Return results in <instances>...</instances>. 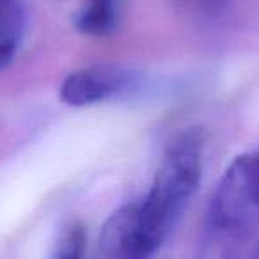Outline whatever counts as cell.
Returning a JSON list of instances; mask_svg holds the SVG:
<instances>
[{
    "label": "cell",
    "instance_id": "3",
    "mask_svg": "<svg viewBox=\"0 0 259 259\" xmlns=\"http://www.w3.org/2000/svg\"><path fill=\"white\" fill-rule=\"evenodd\" d=\"M134 85V75L117 66H94L68 75L61 85V100L71 107L107 101Z\"/></svg>",
    "mask_w": 259,
    "mask_h": 259
},
{
    "label": "cell",
    "instance_id": "8",
    "mask_svg": "<svg viewBox=\"0 0 259 259\" xmlns=\"http://www.w3.org/2000/svg\"><path fill=\"white\" fill-rule=\"evenodd\" d=\"M16 45L8 43V41H0V69L8 68L15 57Z\"/></svg>",
    "mask_w": 259,
    "mask_h": 259
},
{
    "label": "cell",
    "instance_id": "9",
    "mask_svg": "<svg viewBox=\"0 0 259 259\" xmlns=\"http://www.w3.org/2000/svg\"><path fill=\"white\" fill-rule=\"evenodd\" d=\"M93 4H100V6H107V8H114L117 9V2L119 0H91Z\"/></svg>",
    "mask_w": 259,
    "mask_h": 259
},
{
    "label": "cell",
    "instance_id": "7",
    "mask_svg": "<svg viewBox=\"0 0 259 259\" xmlns=\"http://www.w3.org/2000/svg\"><path fill=\"white\" fill-rule=\"evenodd\" d=\"M83 248H85V231L80 224L73 222L62 229L52 259H82Z\"/></svg>",
    "mask_w": 259,
    "mask_h": 259
},
{
    "label": "cell",
    "instance_id": "2",
    "mask_svg": "<svg viewBox=\"0 0 259 259\" xmlns=\"http://www.w3.org/2000/svg\"><path fill=\"white\" fill-rule=\"evenodd\" d=\"M209 220L226 234H243L259 226V151L236 156L220 178Z\"/></svg>",
    "mask_w": 259,
    "mask_h": 259
},
{
    "label": "cell",
    "instance_id": "6",
    "mask_svg": "<svg viewBox=\"0 0 259 259\" xmlns=\"http://www.w3.org/2000/svg\"><path fill=\"white\" fill-rule=\"evenodd\" d=\"M25 23V8L20 0H0V41L18 45Z\"/></svg>",
    "mask_w": 259,
    "mask_h": 259
},
{
    "label": "cell",
    "instance_id": "10",
    "mask_svg": "<svg viewBox=\"0 0 259 259\" xmlns=\"http://www.w3.org/2000/svg\"><path fill=\"white\" fill-rule=\"evenodd\" d=\"M248 259H259V245L254 248V252H252V255H250Z\"/></svg>",
    "mask_w": 259,
    "mask_h": 259
},
{
    "label": "cell",
    "instance_id": "5",
    "mask_svg": "<svg viewBox=\"0 0 259 259\" xmlns=\"http://www.w3.org/2000/svg\"><path fill=\"white\" fill-rule=\"evenodd\" d=\"M115 23H117V9L91 2L76 16L75 25L80 32L89 34V36H105L115 29Z\"/></svg>",
    "mask_w": 259,
    "mask_h": 259
},
{
    "label": "cell",
    "instance_id": "4",
    "mask_svg": "<svg viewBox=\"0 0 259 259\" xmlns=\"http://www.w3.org/2000/svg\"><path fill=\"white\" fill-rule=\"evenodd\" d=\"M100 259H149L137 231V206L117 209L103 226L98 241Z\"/></svg>",
    "mask_w": 259,
    "mask_h": 259
},
{
    "label": "cell",
    "instance_id": "1",
    "mask_svg": "<svg viewBox=\"0 0 259 259\" xmlns=\"http://www.w3.org/2000/svg\"><path fill=\"white\" fill-rule=\"evenodd\" d=\"M204 134L185 130L169 144L144 202L137 206V231L144 248L153 254L176 227L195 194L202 174Z\"/></svg>",
    "mask_w": 259,
    "mask_h": 259
}]
</instances>
